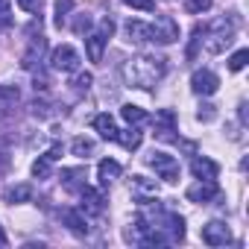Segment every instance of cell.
<instances>
[{"mask_svg": "<svg viewBox=\"0 0 249 249\" xmlns=\"http://www.w3.org/2000/svg\"><path fill=\"white\" fill-rule=\"evenodd\" d=\"M120 73H123V82L129 88L150 91L161 82V76L167 73V65H164L161 56H132V59L123 62Z\"/></svg>", "mask_w": 249, "mask_h": 249, "instance_id": "obj_1", "label": "cell"}, {"mask_svg": "<svg viewBox=\"0 0 249 249\" xmlns=\"http://www.w3.org/2000/svg\"><path fill=\"white\" fill-rule=\"evenodd\" d=\"M237 27H240V18H237V12H229L226 18H220L214 27H211V36L205 38V50L208 53H223L231 41H234V33H237Z\"/></svg>", "mask_w": 249, "mask_h": 249, "instance_id": "obj_2", "label": "cell"}, {"mask_svg": "<svg viewBox=\"0 0 249 249\" xmlns=\"http://www.w3.org/2000/svg\"><path fill=\"white\" fill-rule=\"evenodd\" d=\"M147 164L159 173V179H164V182H179V161L173 159V156H167V153H150L147 156Z\"/></svg>", "mask_w": 249, "mask_h": 249, "instance_id": "obj_3", "label": "cell"}, {"mask_svg": "<svg viewBox=\"0 0 249 249\" xmlns=\"http://www.w3.org/2000/svg\"><path fill=\"white\" fill-rule=\"evenodd\" d=\"M150 27H153V41H159V44H173V41H179V24H176L170 15H159L156 24H150Z\"/></svg>", "mask_w": 249, "mask_h": 249, "instance_id": "obj_4", "label": "cell"}, {"mask_svg": "<svg viewBox=\"0 0 249 249\" xmlns=\"http://www.w3.org/2000/svg\"><path fill=\"white\" fill-rule=\"evenodd\" d=\"M50 65H53V71H65V73H71V71L79 68V53H76L71 44H59V47L50 53Z\"/></svg>", "mask_w": 249, "mask_h": 249, "instance_id": "obj_5", "label": "cell"}, {"mask_svg": "<svg viewBox=\"0 0 249 249\" xmlns=\"http://www.w3.org/2000/svg\"><path fill=\"white\" fill-rule=\"evenodd\" d=\"M153 123H156V138H159V141H164V144L179 141V135H173V132H176V114H173L170 108H161Z\"/></svg>", "mask_w": 249, "mask_h": 249, "instance_id": "obj_6", "label": "cell"}, {"mask_svg": "<svg viewBox=\"0 0 249 249\" xmlns=\"http://www.w3.org/2000/svg\"><path fill=\"white\" fill-rule=\"evenodd\" d=\"M202 243H208V246H226V243H231V231H229V226H226L223 220H211V223H205V226H202Z\"/></svg>", "mask_w": 249, "mask_h": 249, "instance_id": "obj_7", "label": "cell"}, {"mask_svg": "<svg viewBox=\"0 0 249 249\" xmlns=\"http://www.w3.org/2000/svg\"><path fill=\"white\" fill-rule=\"evenodd\" d=\"M191 88H194V94H199V97H211L217 88H220V79H217V73L214 71H194V76H191Z\"/></svg>", "mask_w": 249, "mask_h": 249, "instance_id": "obj_8", "label": "cell"}, {"mask_svg": "<svg viewBox=\"0 0 249 249\" xmlns=\"http://www.w3.org/2000/svg\"><path fill=\"white\" fill-rule=\"evenodd\" d=\"M217 196H220V188H217L214 179H199L196 185L188 188V199H191V202H211V199H217Z\"/></svg>", "mask_w": 249, "mask_h": 249, "instance_id": "obj_9", "label": "cell"}, {"mask_svg": "<svg viewBox=\"0 0 249 249\" xmlns=\"http://www.w3.org/2000/svg\"><path fill=\"white\" fill-rule=\"evenodd\" d=\"M59 217H62V223H65L76 237H85V234L91 231V226H88V220H85V211H79V208H65Z\"/></svg>", "mask_w": 249, "mask_h": 249, "instance_id": "obj_10", "label": "cell"}, {"mask_svg": "<svg viewBox=\"0 0 249 249\" xmlns=\"http://www.w3.org/2000/svg\"><path fill=\"white\" fill-rule=\"evenodd\" d=\"M82 211L85 214H103L106 211V196L103 191L91 188V185H82Z\"/></svg>", "mask_w": 249, "mask_h": 249, "instance_id": "obj_11", "label": "cell"}, {"mask_svg": "<svg viewBox=\"0 0 249 249\" xmlns=\"http://www.w3.org/2000/svg\"><path fill=\"white\" fill-rule=\"evenodd\" d=\"M44 47H47L44 36H41V33H38V36H33V38H30V47H27V53L21 56V65H24L27 71H33V68L41 62V56H44Z\"/></svg>", "mask_w": 249, "mask_h": 249, "instance_id": "obj_12", "label": "cell"}, {"mask_svg": "<svg viewBox=\"0 0 249 249\" xmlns=\"http://www.w3.org/2000/svg\"><path fill=\"white\" fill-rule=\"evenodd\" d=\"M126 36H129V41H135V44H147V41H153V27L150 24H144V21H126Z\"/></svg>", "mask_w": 249, "mask_h": 249, "instance_id": "obj_13", "label": "cell"}, {"mask_svg": "<svg viewBox=\"0 0 249 249\" xmlns=\"http://www.w3.org/2000/svg\"><path fill=\"white\" fill-rule=\"evenodd\" d=\"M191 173H194L196 179H217L220 167H217V161H211V159H205V156H196V159L191 161Z\"/></svg>", "mask_w": 249, "mask_h": 249, "instance_id": "obj_14", "label": "cell"}, {"mask_svg": "<svg viewBox=\"0 0 249 249\" xmlns=\"http://www.w3.org/2000/svg\"><path fill=\"white\" fill-rule=\"evenodd\" d=\"M117 176H120V164H117L114 159H103V161L97 164V179H100V188H108Z\"/></svg>", "mask_w": 249, "mask_h": 249, "instance_id": "obj_15", "label": "cell"}, {"mask_svg": "<svg viewBox=\"0 0 249 249\" xmlns=\"http://www.w3.org/2000/svg\"><path fill=\"white\" fill-rule=\"evenodd\" d=\"M33 196H36V188H33V185H27V182H21V185H15V188H9V191L3 194V199H6L9 205H21V202H33Z\"/></svg>", "mask_w": 249, "mask_h": 249, "instance_id": "obj_16", "label": "cell"}, {"mask_svg": "<svg viewBox=\"0 0 249 249\" xmlns=\"http://www.w3.org/2000/svg\"><path fill=\"white\" fill-rule=\"evenodd\" d=\"M94 129H97L100 138H106V141H117V132H120L111 114H97V117H94Z\"/></svg>", "mask_w": 249, "mask_h": 249, "instance_id": "obj_17", "label": "cell"}, {"mask_svg": "<svg viewBox=\"0 0 249 249\" xmlns=\"http://www.w3.org/2000/svg\"><path fill=\"white\" fill-rule=\"evenodd\" d=\"M106 36L103 33H91L88 38H85V53H88V59L91 62H103V50H106Z\"/></svg>", "mask_w": 249, "mask_h": 249, "instance_id": "obj_18", "label": "cell"}, {"mask_svg": "<svg viewBox=\"0 0 249 249\" xmlns=\"http://www.w3.org/2000/svg\"><path fill=\"white\" fill-rule=\"evenodd\" d=\"M120 114H123V120L129 123V126H138V123H144L147 120V111L141 108V106H132V103H126L120 108Z\"/></svg>", "mask_w": 249, "mask_h": 249, "instance_id": "obj_19", "label": "cell"}, {"mask_svg": "<svg viewBox=\"0 0 249 249\" xmlns=\"http://www.w3.org/2000/svg\"><path fill=\"white\" fill-rule=\"evenodd\" d=\"M117 141L126 150H138L141 147V132L138 129H123V132H117Z\"/></svg>", "mask_w": 249, "mask_h": 249, "instance_id": "obj_20", "label": "cell"}, {"mask_svg": "<svg viewBox=\"0 0 249 249\" xmlns=\"http://www.w3.org/2000/svg\"><path fill=\"white\" fill-rule=\"evenodd\" d=\"M71 150H73V156H79V159H88V156L94 153V141H88V138H73Z\"/></svg>", "mask_w": 249, "mask_h": 249, "instance_id": "obj_21", "label": "cell"}, {"mask_svg": "<svg viewBox=\"0 0 249 249\" xmlns=\"http://www.w3.org/2000/svg\"><path fill=\"white\" fill-rule=\"evenodd\" d=\"M50 164H53V161H50L47 156H41V159L33 164V176H36V179H50V173H53Z\"/></svg>", "mask_w": 249, "mask_h": 249, "instance_id": "obj_22", "label": "cell"}, {"mask_svg": "<svg viewBox=\"0 0 249 249\" xmlns=\"http://www.w3.org/2000/svg\"><path fill=\"white\" fill-rule=\"evenodd\" d=\"M246 59H249V50H237V53L229 59V71H243V68H246Z\"/></svg>", "mask_w": 249, "mask_h": 249, "instance_id": "obj_23", "label": "cell"}, {"mask_svg": "<svg viewBox=\"0 0 249 249\" xmlns=\"http://www.w3.org/2000/svg\"><path fill=\"white\" fill-rule=\"evenodd\" d=\"M12 24V9H9V0H0V30H6Z\"/></svg>", "mask_w": 249, "mask_h": 249, "instance_id": "obj_24", "label": "cell"}, {"mask_svg": "<svg viewBox=\"0 0 249 249\" xmlns=\"http://www.w3.org/2000/svg\"><path fill=\"white\" fill-rule=\"evenodd\" d=\"M211 3H214V0H188V12H194V15L208 12V9H211Z\"/></svg>", "mask_w": 249, "mask_h": 249, "instance_id": "obj_25", "label": "cell"}, {"mask_svg": "<svg viewBox=\"0 0 249 249\" xmlns=\"http://www.w3.org/2000/svg\"><path fill=\"white\" fill-rule=\"evenodd\" d=\"M126 6H132V9H141V12H153L156 9V0H123Z\"/></svg>", "mask_w": 249, "mask_h": 249, "instance_id": "obj_26", "label": "cell"}, {"mask_svg": "<svg viewBox=\"0 0 249 249\" xmlns=\"http://www.w3.org/2000/svg\"><path fill=\"white\" fill-rule=\"evenodd\" d=\"M214 117H217V111H214V106H211V103L199 106V111H196V120H202V123H211Z\"/></svg>", "mask_w": 249, "mask_h": 249, "instance_id": "obj_27", "label": "cell"}, {"mask_svg": "<svg viewBox=\"0 0 249 249\" xmlns=\"http://www.w3.org/2000/svg\"><path fill=\"white\" fill-rule=\"evenodd\" d=\"M0 103H3V106L18 103V88H3V85H0Z\"/></svg>", "mask_w": 249, "mask_h": 249, "instance_id": "obj_28", "label": "cell"}, {"mask_svg": "<svg viewBox=\"0 0 249 249\" xmlns=\"http://www.w3.org/2000/svg\"><path fill=\"white\" fill-rule=\"evenodd\" d=\"M15 3L24 9V12H41V6H44V0H15Z\"/></svg>", "mask_w": 249, "mask_h": 249, "instance_id": "obj_29", "label": "cell"}, {"mask_svg": "<svg viewBox=\"0 0 249 249\" xmlns=\"http://www.w3.org/2000/svg\"><path fill=\"white\" fill-rule=\"evenodd\" d=\"M94 79H91V73H79L76 79H73V88L76 91H88V85H91Z\"/></svg>", "mask_w": 249, "mask_h": 249, "instance_id": "obj_30", "label": "cell"}, {"mask_svg": "<svg viewBox=\"0 0 249 249\" xmlns=\"http://www.w3.org/2000/svg\"><path fill=\"white\" fill-rule=\"evenodd\" d=\"M85 173L82 170H62V179H65V185H73L76 179H82Z\"/></svg>", "mask_w": 249, "mask_h": 249, "instance_id": "obj_31", "label": "cell"}, {"mask_svg": "<svg viewBox=\"0 0 249 249\" xmlns=\"http://www.w3.org/2000/svg\"><path fill=\"white\" fill-rule=\"evenodd\" d=\"M88 27H91V18H88V15H79V18H76V24H73V30H76V33H85Z\"/></svg>", "mask_w": 249, "mask_h": 249, "instance_id": "obj_32", "label": "cell"}, {"mask_svg": "<svg viewBox=\"0 0 249 249\" xmlns=\"http://www.w3.org/2000/svg\"><path fill=\"white\" fill-rule=\"evenodd\" d=\"M100 33H103L106 38H111V33H114V21H111V18H103V24H100Z\"/></svg>", "mask_w": 249, "mask_h": 249, "instance_id": "obj_33", "label": "cell"}, {"mask_svg": "<svg viewBox=\"0 0 249 249\" xmlns=\"http://www.w3.org/2000/svg\"><path fill=\"white\" fill-rule=\"evenodd\" d=\"M59 153H62V147H59V144H56V147H53V150H50V153H47V159H50V161H56V159H59Z\"/></svg>", "mask_w": 249, "mask_h": 249, "instance_id": "obj_34", "label": "cell"}, {"mask_svg": "<svg viewBox=\"0 0 249 249\" xmlns=\"http://www.w3.org/2000/svg\"><path fill=\"white\" fill-rule=\"evenodd\" d=\"M6 164H9V159H6L3 153H0V176H3V170H6Z\"/></svg>", "mask_w": 249, "mask_h": 249, "instance_id": "obj_35", "label": "cell"}, {"mask_svg": "<svg viewBox=\"0 0 249 249\" xmlns=\"http://www.w3.org/2000/svg\"><path fill=\"white\" fill-rule=\"evenodd\" d=\"M0 246H6V234H3V229H0Z\"/></svg>", "mask_w": 249, "mask_h": 249, "instance_id": "obj_36", "label": "cell"}]
</instances>
